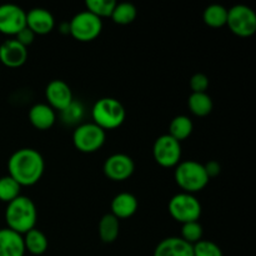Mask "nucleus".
Returning <instances> with one entry per match:
<instances>
[{
    "label": "nucleus",
    "instance_id": "f257e3e1",
    "mask_svg": "<svg viewBox=\"0 0 256 256\" xmlns=\"http://www.w3.org/2000/svg\"><path fill=\"white\" fill-rule=\"evenodd\" d=\"M9 176L20 186H32L42 179L45 170L42 155L32 148H22L12 152L8 162Z\"/></svg>",
    "mask_w": 256,
    "mask_h": 256
},
{
    "label": "nucleus",
    "instance_id": "f03ea898",
    "mask_svg": "<svg viewBox=\"0 0 256 256\" xmlns=\"http://www.w3.org/2000/svg\"><path fill=\"white\" fill-rule=\"evenodd\" d=\"M5 220H6L8 229L20 235H25L36 225V205L30 198L20 195L6 204Z\"/></svg>",
    "mask_w": 256,
    "mask_h": 256
},
{
    "label": "nucleus",
    "instance_id": "7ed1b4c3",
    "mask_svg": "<svg viewBox=\"0 0 256 256\" xmlns=\"http://www.w3.org/2000/svg\"><path fill=\"white\" fill-rule=\"evenodd\" d=\"M175 182L182 192L195 194L199 192L209 184V176L205 172L204 164L195 160L180 162L175 166Z\"/></svg>",
    "mask_w": 256,
    "mask_h": 256
},
{
    "label": "nucleus",
    "instance_id": "20e7f679",
    "mask_svg": "<svg viewBox=\"0 0 256 256\" xmlns=\"http://www.w3.org/2000/svg\"><path fill=\"white\" fill-rule=\"evenodd\" d=\"M92 116L94 124L106 132L122 126L126 119V110L118 99L102 98L92 106Z\"/></svg>",
    "mask_w": 256,
    "mask_h": 256
},
{
    "label": "nucleus",
    "instance_id": "39448f33",
    "mask_svg": "<svg viewBox=\"0 0 256 256\" xmlns=\"http://www.w3.org/2000/svg\"><path fill=\"white\" fill-rule=\"evenodd\" d=\"M170 215L180 224L198 222L202 215V204L194 194L179 192L170 199L168 205Z\"/></svg>",
    "mask_w": 256,
    "mask_h": 256
},
{
    "label": "nucleus",
    "instance_id": "423d86ee",
    "mask_svg": "<svg viewBox=\"0 0 256 256\" xmlns=\"http://www.w3.org/2000/svg\"><path fill=\"white\" fill-rule=\"evenodd\" d=\"M69 34L78 42H92L102 32V20L88 10H84L72 16L69 22Z\"/></svg>",
    "mask_w": 256,
    "mask_h": 256
},
{
    "label": "nucleus",
    "instance_id": "0eeeda50",
    "mask_svg": "<svg viewBox=\"0 0 256 256\" xmlns=\"http://www.w3.org/2000/svg\"><path fill=\"white\" fill-rule=\"evenodd\" d=\"M106 140V132L94 122H85L79 125L72 132L74 146L84 154H92L102 148Z\"/></svg>",
    "mask_w": 256,
    "mask_h": 256
},
{
    "label": "nucleus",
    "instance_id": "6e6552de",
    "mask_svg": "<svg viewBox=\"0 0 256 256\" xmlns=\"http://www.w3.org/2000/svg\"><path fill=\"white\" fill-rule=\"evenodd\" d=\"M226 25L236 36L249 38L256 32V14L246 5H234L228 9Z\"/></svg>",
    "mask_w": 256,
    "mask_h": 256
},
{
    "label": "nucleus",
    "instance_id": "1a4fd4ad",
    "mask_svg": "<svg viewBox=\"0 0 256 256\" xmlns=\"http://www.w3.org/2000/svg\"><path fill=\"white\" fill-rule=\"evenodd\" d=\"M154 160L162 168H175L182 160V145L169 134L158 138L152 146Z\"/></svg>",
    "mask_w": 256,
    "mask_h": 256
},
{
    "label": "nucleus",
    "instance_id": "9d476101",
    "mask_svg": "<svg viewBox=\"0 0 256 256\" xmlns=\"http://www.w3.org/2000/svg\"><path fill=\"white\" fill-rule=\"evenodd\" d=\"M26 26V12L15 4L0 5V32L15 36Z\"/></svg>",
    "mask_w": 256,
    "mask_h": 256
},
{
    "label": "nucleus",
    "instance_id": "9b49d317",
    "mask_svg": "<svg viewBox=\"0 0 256 256\" xmlns=\"http://www.w3.org/2000/svg\"><path fill=\"white\" fill-rule=\"evenodd\" d=\"M102 170L106 178H109L112 182H124L134 174L135 164L134 160L129 155L118 152V154L110 155L105 160Z\"/></svg>",
    "mask_w": 256,
    "mask_h": 256
},
{
    "label": "nucleus",
    "instance_id": "f8f14e48",
    "mask_svg": "<svg viewBox=\"0 0 256 256\" xmlns=\"http://www.w3.org/2000/svg\"><path fill=\"white\" fill-rule=\"evenodd\" d=\"M45 96H46L48 102H49L48 105L54 110H59L60 112H64L74 102L72 89L62 80H52L46 85Z\"/></svg>",
    "mask_w": 256,
    "mask_h": 256
},
{
    "label": "nucleus",
    "instance_id": "ddd939ff",
    "mask_svg": "<svg viewBox=\"0 0 256 256\" xmlns=\"http://www.w3.org/2000/svg\"><path fill=\"white\" fill-rule=\"evenodd\" d=\"M28 49L15 39L5 40L0 45V62L6 68H20L26 62Z\"/></svg>",
    "mask_w": 256,
    "mask_h": 256
},
{
    "label": "nucleus",
    "instance_id": "4468645a",
    "mask_svg": "<svg viewBox=\"0 0 256 256\" xmlns=\"http://www.w3.org/2000/svg\"><path fill=\"white\" fill-rule=\"evenodd\" d=\"M26 28L35 35H46L55 28V19L49 10L34 8L26 12Z\"/></svg>",
    "mask_w": 256,
    "mask_h": 256
},
{
    "label": "nucleus",
    "instance_id": "2eb2a0df",
    "mask_svg": "<svg viewBox=\"0 0 256 256\" xmlns=\"http://www.w3.org/2000/svg\"><path fill=\"white\" fill-rule=\"evenodd\" d=\"M152 256H194L192 245L188 244L180 236L162 239L156 245Z\"/></svg>",
    "mask_w": 256,
    "mask_h": 256
},
{
    "label": "nucleus",
    "instance_id": "dca6fc26",
    "mask_svg": "<svg viewBox=\"0 0 256 256\" xmlns=\"http://www.w3.org/2000/svg\"><path fill=\"white\" fill-rule=\"evenodd\" d=\"M25 252L22 235L8 228L0 229V256H24Z\"/></svg>",
    "mask_w": 256,
    "mask_h": 256
},
{
    "label": "nucleus",
    "instance_id": "f3484780",
    "mask_svg": "<svg viewBox=\"0 0 256 256\" xmlns=\"http://www.w3.org/2000/svg\"><path fill=\"white\" fill-rule=\"evenodd\" d=\"M138 199L135 195L130 192H120L112 200L110 214L114 215L116 219H129L138 210Z\"/></svg>",
    "mask_w": 256,
    "mask_h": 256
},
{
    "label": "nucleus",
    "instance_id": "a211bd4d",
    "mask_svg": "<svg viewBox=\"0 0 256 256\" xmlns=\"http://www.w3.org/2000/svg\"><path fill=\"white\" fill-rule=\"evenodd\" d=\"M56 120L55 110L48 104H35L29 110V122L38 130H49Z\"/></svg>",
    "mask_w": 256,
    "mask_h": 256
},
{
    "label": "nucleus",
    "instance_id": "6ab92c4d",
    "mask_svg": "<svg viewBox=\"0 0 256 256\" xmlns=\"http://www.w3.org/2000/svg\"><path fill=\"white\" fill-rule=\"evenodd\" d=\"M24 239L25 252H28L32 255H42L48 250V238L42 230H38L36 228L28 232L26 234L22 235Z\"/></svg>",
    "mask_w": 256,
    "mask_h": 256
},
{
    "label": "nucleus",
    "instance_id": "aec40b11",
    "mask_svg": "<svg viewBox=\"0 0 256 256\" xmlns=\"http://www.w3.org/2000/svg\"><path fill=\"white\" fill-rule=\"evenodd\" d=\"M188 106L195 116L204 118L212 112L214 104L208 92H192L188 100Z\"/></svg>",
    "mask_w": 256,
    "mask_h": 256
},
{
    "label": "nucleus",
    "instance_id": "412c9836",
    "mask_svg": "<svg viewBox=\"0 0 256 256\" xmlns=\"http://www.w3.org/2000/svg\"><path fill=\"white\" fill-rule=\"evenodd\" d=\"M120 222L119 219L112 214H105L99 222V236L105 244H112L119 236Z\"/></svg>",
    "mask_w": 256,
    "mask_h": 256
},
{
    "label": "nucleus",
    "instance_id": "4be33fe9",
    "mask_svg": "<svg viewBox=\"0 0 256 256\" xmlns=\"http://www.w3.org/2000/svg\"><path fill=\"white\" fill-rule=\"evenodd\" d=\"M192 130H194V124L186 115H178L170 122L169 135L179 142L186 140L192 135Z\"/></svg>",
    "mask_w": 256,
    "mask_h": 256
},
{
    "label": "nucleus",
    "instance_id": "5701e85b",
    "mask_svg": "<svg viewBox=\"0 0 256 256\" xmlns=\"http://www.w3.org/2000/svg\"><path fill=\"white\" fill-rule=\"evenodd\" d=\"M202 20L208 26L214 29L225 26L228 22V9L220 4L209 5L202 12Z\"/></svg>",
    "mask_w": 256,
    "mask_h": 256
},
{
    "label": "nucleus",
    "instance_id": "b1692460",
    "mask_svg": "<svg viewBox=\"0 0 256 256\" xmlns=\"http://www.w3.org/2000/svg\"><path fill=\"white\" fill-rule=\"evenodd\" d=\"M138 9L132 2H119L112 10V19L115 24L129 25L136 19Z\"/></svg>",
    "mask_w": 256,
    "mask_h": 256
},
{
    "label": "nucleus",
    "instance_id": "393cba45",
    "mask_svg": "<svg viewBox=\"0 0 256 256\" xmlns=\"http://www.w3.org/2000/svg\"><path fill=\"white\" fill-rule=\"evenodd\" d=\"M22 186L9 175L0 178V202L9 204L18 196H20Z\"/></svg>",
    "mask_w": 256,
    "mask_h": 256
},
{
    "label": "nucleus",
    "instance_id": "a878e982",
    "mask_svg": "<svg viewBox=\"0 0 256 256\" xmlns=\"http://www.w3.org/2000/svg\"><path fill=\"white\" fill-rule=\"evenodd\" d=\"M115 5H116V2L114 0H86L85 2L88 12L96 15L100 19L112 16Z\"/></svg>",
    "mask_w": 256,
    "mask_h": 256
},
{
    "label": "nucleus",
    "instance_id": "bb28decb",
    "mask_svg": "<svg viewBox=\"0 0 256 256\" xmlns=\"http://www.w3.org/2000/svg\"><path fill=\"white\" fill-rule=\"evenodd\" d=\"M202 235H204V230H202V224L199 222H192L182 224V239L185 240L188 244L195 245L202 240Z\"/></svg>",
    "mask_w": 256,
    "mask_h": 256
},
{
    "label": "nucleus",
    "instance_id": "cd10ccee",
    "mask_svg": "<svg viewBox=\"0 0 256 256\" xmlns=\"http://www.w3.org/2000/svg\"><path fill=\"white\" fill-rule=\"evenodd\" d=\"M194 256H224L222 250L218 244L212 240H200L195 245H192Z\"/></svg>",
    "mask_w": 256,
    "mask_h": 256
},
{
    "label": "nucleus",
    "instance_id": "c85d7f7f",
    "mask_svg": "<svg viewBox=\"0 0 256 256\" xmlns=\"http://www.w3.org/2000/svg\"><path fill=\"white\" fill-rule=\"evenodd\" d=\"M82 110L84 109H82L80 102H72L69 108H66L64 112H62V120H65L69 124H75V122H78L82 118Z\"/></svg>",
    "mask_w": 256,
    "mask_h": 256
},
{
    "label": "nucleus",
    "instance_id": "c756f323",
    "mask_svg": "<svg viewBox=\"0 0 256 256\" xmlns=\"http://www.w3.org/2000/svg\"><path fill=\"white\" fill-rule=\"evenodd\" d=\"M209 88V78L202 72H196L190 79V89L192 92H206Z\"/></svg>",
    "mask_w": 256,
    "mask_h": 256
},
{
    "label": "nucleus",
    "instance_id": "7c9ffc66",
    "mask_svg": "<svg viewBox=\"0 0 256 256\" xmlns=\"http://www.w3.org/2000/svg\"><path fill=\"white\" fill-rule=\"evenodd\" d=\"M35 36H36V35H35L34 32L29 29V28L25 26L24 29L20 30V32L15 35V40H16V42H19L22 45H24L25 48H28L30 44H32V42H34Z\"/></svg>",
    "mask_w": 256,
    "mask_h": 256
},
{
    "label": "nucleus",
    "instance_id": "2f4dec72",
    "mask_svg": "<svg viewBox=\"0 0 256 256\" xmlns=\"http://www.w3.org/2000/svg\"><path fill=\"white\" fill-rule=\"evenodd\" d=\"M204 168L209 179L218 176L220 174V172H222V166H220V164L216 160H210L206 164H204Z\"/></svg>",
    "mask_w": 256,
    "mask_h": 256
},
{
    "label": "nucleus",
    "instance_id": "473e14b6",
    "mask_svg": "<svg viewBox=\"0 0 256 256\" xmlns=\"http://www.w3.org/2000/svg\"><path fill=\"white\" fill-rule=\"evenodd\" d=\"M60 32H62V34H69L70 30H69V22H62V25H60Z\"/></svg>",
    "mask_w": 256,
    "mask_h": 256
}]
</instances>
